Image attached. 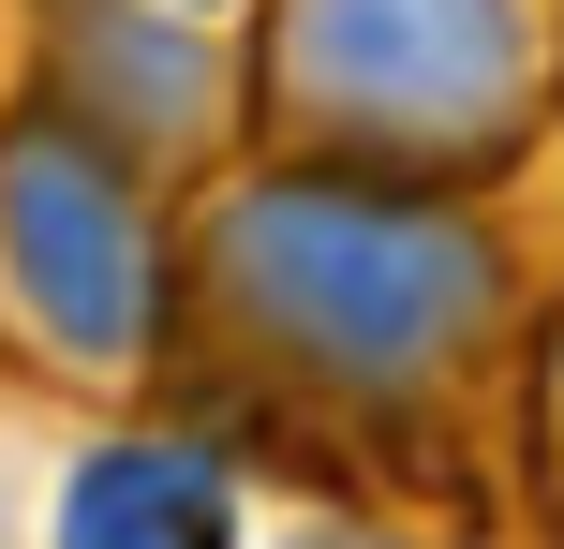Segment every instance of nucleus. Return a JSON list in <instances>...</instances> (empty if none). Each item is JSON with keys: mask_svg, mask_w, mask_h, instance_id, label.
Returning a JSON list of instances; mask_svg holds the SVG:
<instances>
[{"mask_svg": "<svg viewBox=\"0 0 564 549\" xmlns=\"http://www.w3.org/2000/svg\"><path fill=\"white\" fill-rule=\"evenodd\" d=\"M208 267H224V312L312 386H431L490 327V238L371 178H253Z\"/></svg>", "mask_w": 564, "mask_h": 549, "instance_id": "1", "label": "nucleus"}, {"mask_svg": "<svg viewBox=\"0 0 564 549\" xmlns=\"http://www.w3.org/2000/svg\"><path fill=\"white\" fill-rule=\"evenodd\" d=\"M282 105L371 164H490L535 105L520 0H282Z\"/></svg>", "mask_w": 564, "mask_h": 549, "instance_id": "2", "label": "nucleus"}, {"mask_svg": "<svg viewBox=\"0 0 564 549\" xmlns=\"http://www.w3.org/2000/svg\"><path fill=\"white\" fill-rule=\"evenodd\" d=\"M0 283L45 327L75 372H119L149 356V312H164V267H149V223L119 194L105 149L75 134H15L0 149Z\"/></svg>", "mask_w": 564, "mask_h": 549, "instance_id": "3", "label": "nucleus"}, {"mask_svg": "<svg viewBox=\"0 0 564 549\" xmlns=\"http://www.w3.org/2000/svg\"><path fill=\"white\" fill-rule=\"evenodd\" d=\"M59 535L75 549H194V535H224V461L208 446H89L75 491H59Z\"/></svg>", "mask_w": 564, "mask_h": 549, "instance_id": "4", "label": "nucleus"}, {"mask_svg": "<svg viewBox=\"0 0 564 549\" xmlns=\"http://www.w3.org/2000/svg\"><path fill=\"white\" fill-rule=\"evenodd\" d=\"M75 75L105 134H178L208 105V45L194 15H134V0H75Z\"/></svg>", "mask_w": 564, "mask_h": 549, "instance_id": "5", "label": "nucleus"}]
</instances>
